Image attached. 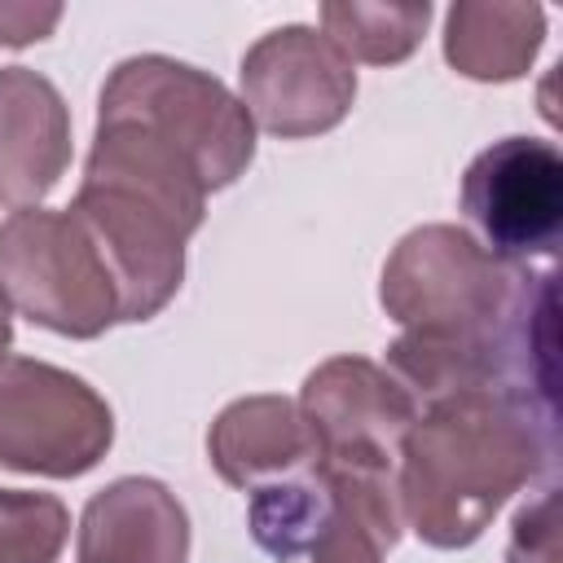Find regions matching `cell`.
<instances>
[{
    "label": "cell",
    "mask_w": 563,
    "mask_h": 563,
    "mask_svg": "<svg viewBox=\"0 0 563 563\" xmlns=\"http://www.w3.org/2000/svg\"><path fill=\"white\" fill-rule=\"evenodd\" d=\"M559 457V427L501 391L422 405L400 444V519L435 550L471 545L493 515Z\"/></svg>",
    "instance_id": "1"
},
{
    "label": "cell",
    "mask_w": 563,
    "mask_h": 563,
    "mask_svg": "<svg viewBox=\"0 0 563 563\" xmlns=\"http://www.w3.org/2000/svg\"><path fill=\"white\" fill-rule=\"evenodd\" d=\"M70 211L101 242L119 282V321H150L185 277V242L207 216L194 163L132 119H97Z\"/></svg>",
    "instance_id": "2"
},
{
    "label": "cell",
    "mask_w": 563,
    "mask_h": 563,
    "mask_svg": "<svg viewBox=\"0 0 563 563\" xmlns=\"http://www.w3.org/2000/svg\"><path fill=\"white\" fill-rule=\"evenodd\" d=\"M299 418L312 435L317 471L387 554L405 532L396 466L418 418L413 396L365 356H330L303 378Z\"/></svg>",
    "instance_id": "3"
},
{
    "label": "cell",
    "mask_w": 563,
    "mask_h": 563,
    "mask_svg": "<svg viewBox=\"0 0 563 563\" xmlns=\"http://www.w3.org/2000/svg\"><path fill=\"white\" fill-rule=\"evenodd\" d=\"M0 290L22 317L66 339H97L119 321L114 268L70 207H26L0 224Z\"/></svg>",
    "instance_id": "4"
},
{
    "label": "cell",
    "mask_w": 563,
    "mask_h": 563,
    "mask_svg": "<svg viewBox=\"0 0 563 563\" xmlns=\"http://www.w3.org/2000/svg\"><path fill=\"white\" fill-rule=\"evenodd\" d=\"M97 114L132 119L172 141L202 176L207 194L233 185L255 158V123L216 75L163 53L128 57L110 70Z\"/></svg>",
    "instance_id": "5"
},
{
    "label": "cell",
    "mask_w": 563,
    "mask_h": 563,
    "mask_svg": "<svg viewBox=\"0 0 563 563\" xmlns=\"http://www.w3.org/2000/svg\"><path fill=\"white\" fill-rule=\"evenodd\" d=\"M523 268L493 260L457 224H422L383 264L378 299L405 334L488 339L497 334Z\"/></svg>",
    "instance_id": "6"
},
{
    "label": "cell",
    "mask_w": 563,
    "mask_h": 563,
    "mask_svg": "<svg viewBox=\"0 0 563 563\" xmlns=\"http://www.w3.org/2000/svg\"><path fill=\"white\" fill-rule=\"evenodd\" d=\"M114 440V413L79 374L35 356L0 361V466L75 479Z\"/></svg>",
    "instance_id": "7"
},
{
    "label": "cell",
    "mask_w": 563,
    "mask_h": 563,
    "mask_svg": "<svg viewBox=\"0 0 563 563\" xmlns=\"http://www.w3.org/2000/svg\"><path fill=\"white\" fill-rule=\"evenodd\" d=\"M462 211L493 260L510 268H532V260H550L563 233L559 150L541 136L493 141L471 158L462 176Z\"/></svg>",
    "instance_id": "8"
},
{
    "label": "cell",
    "mask_w": 563,
    "mask_h": 563,
    "mask_svg": "<svg viewBox=\"0 0 563 563\" xmlns=\"http://www.w3.org/2000/svg\"><path fill=\"white\" fill-rule=\"evenodd\" d=\"M242 106L251 123L282 141L330 132L356 101L352 62L303 22H286L260 35L242 57Z\"/></svg>",
    "instance_id": "9"
},
{
    "label": "cell",
    "mask_w": 563,
    "mask_h": 563,
    "mask_svg": "<svg viewBox=\"0 0 563 563\" xmlns=\"http://www.w3.org/2000/svg\"><path fill=\"white\" fill-rule=\"evenodd\" d=\"M70 167V110L53 79L0 66V207H40Z\"/></svg>",
    "instance_id": "10"
},
{
    "label": "cell",
    "mask_w": 563,
    "mask_h": 563,
    "mask_svg": "<svg viewBox=\"0 0 563 563\" xmlns=\"http://www.w3.org/2000/svg\"><path fill=\"white\" fill-rule=\"evenodd\" d=\"M189 515L150 475H123L88 497L79 515V563H185Z\"/></svg>",
    "instance_id": "11"
},
{
    "label": "cell",
    "mask_w": 563,
    "mask_h": 563,
    "mask_svg": "<svg viewBox=\"0 0 563 563\" xmlns=\"http://www.w3.org/2000/svg\"><path fill=\"white\" fill-rule=\"evenodd\" d=\"M207 453L216 475L246 493L317 462L299 405L286 396H242L224 405L207 431Z\"/></svg>",
    "instance_id": "12"
},
{
    "label": "cell",
    "mask_w": 563,
    "mask_h": 563,
    "mask_svg": "<svg viewBox=\"0 0 563 563\" xmlns=\"http://www.w3.org/2000/svg\"><path fill=\"white\" fill-rule=\"evenodd\" d=\"M545 40L541 4L506 0H457L444 13V57L457 75L479 84L519 79Z\"/></svg>",
    "instance_id": "13"
},
{
    "label": "cell",
    "mask_w": 563,
    "mask_h": 563,
    "mask_svg": "<svg viewBox=\"0 0 563 563\" xmlns=\"http://www.w3.org/2000/svg\"><path fill=\"white\" fill-rule=\"evenodd\" d=\"M347 515L352 510L343 506L334 484L317 471V462L295 471V475H282V479L251 488V506H246V523H251L255 545L264 554H273L277 563L308 559Z\"/></svg>",
    "instance_id": "14"
},
{
    "label": "cell",
    "mask_w": 563,
    "mask_h": 563,
    "mask_svg": "<svg viewBox=\"0 0 563 563\" xmlns=\"http://www.w3.org/2000/svg\"><path fill=\"white\" fill-rule=\"evenodd\" d=\"M431 22V4H361V0H330L321 4V35L347 57L369 66L405 62Z\"/></svg>",
    "instance_id": "15"
},
{
    "label": "cell",
    "mask_w": 563,
    "mask_h": 563,
    "mask_svg": "<svg viewBox=\"0 0 563 563\" xmlns=\"http://www.w3.org/2000/svg\"><path fill=\"white\" fill-rule=\"evenodd\" d=\"M70 510L53 493L0 488V563H57Z\"/></svg>",
    "instance_id": "16"
},
{
    "label": "cell",
    "mask_w": 563,
    "mask_h": 563,
    "mask_svg": "<svg viewBox=\"0 0 563 563\" xmlns=\"http://www.w3.org/2000/svg\"><path fill=\"white\" fill-rule=\"evenodd\" d=\"M506 563H559V497L545 488L537 501L519 506L510 523Z\"/></svg>",
    "instance_id": "17"
},
{
    "label": "cell",
    "mask_w": 563,
    "mask_h": 563,
    "mask_svg": "<svg viewBox=\"0 0 563 563\" xmlns=\"http://www.w3.org/2000/svg\"><path fill=\"white\" fill-rule=\"evenodd\" d=\"M299 563H383V545L365 532V523L361 519H343L308 559H299Z\"/></svg>",
    "instance_id": "18"
},
{
    "label": "cell",
    "mask_w": 563,
    "mask_h": 563,
    "mask_svg": "<svg viewBox=\"0 0 563 563\" xmlns=\"http://www.w3.org/2000/svg\"><path fill=\"white\" fill-rule=\"evenodd\" d=\"M57 22H62V4H0V44L9 48L35 44L53 35Z\"/></svg>",
    "instance_id": "19"
},
{
    "label": "cell",
    "mask_w": 563,
    "mask_h": 563,
    "mask_svg": "<svg viewBox=\"0 0 563 563\" xmlns=\"http://www.w3.org/2000/svg\"><path fill=\"white\" fill-rule=\"evenodd\" d=\"M9 343H13V317H9V299H4V290H0V361H4Z\"/></svg>",
    "instance_id": "20"
}]
</instances>
